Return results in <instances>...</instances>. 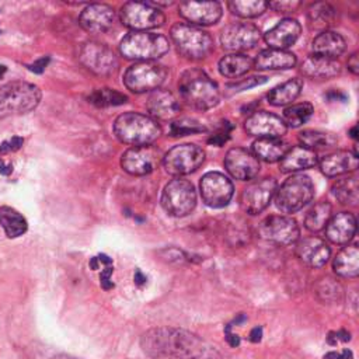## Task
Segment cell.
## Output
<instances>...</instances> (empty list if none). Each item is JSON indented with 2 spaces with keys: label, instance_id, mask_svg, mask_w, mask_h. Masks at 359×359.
<instances>
[{
  "label": "cell",
  "instance_id": "cell-41",
  "mask_svg": "<svg viewBox=\"0 0 359 359\" xmlns=\"http://www.w3.org/2000/svg\"><path fill=\"white\" fill-rule=\"evenodd\" d=\"M313 112H314V108L310 102L293 104L283 111V116H285L283 122L286 123V126L299 128L310 119Z\"/></svg>",
  "mask_w": 359,
  "mask_h": 359
},
{
  "label": "cell",
  "instance_id": "cell-6",
  "mask_svg": "<svg viewBox=\"0 0 359 359\" xmlns=\"http://www.w3.org/2000/svg\"><path fill=\"white\" fill-rule=\"evenodd\" d=\"M171 39L177 46V50L194 60L206 57L213 49L212 36L199 27L191 25L188 22H177L170 31Z\"/></svg>",
  "mask_w": 359,
  "mask_h": 359
},
{
  "label": "cell",
  "instance_id": "cell-43",
  "mask_svg": "<svg viewBox=\"0 0 359 359\" xmlns=\"http://www.w3.org/2000/svg\"><path fill=\"white\" fill-rule=\"evenodd\" d=\"M314 292L323 303H337L342 297V286L332 278H323L316 285Z\"/></svg>",
  "mask_w": 359,
  "mask_h": 359
},
{
  "label": "cell",
  "instance_id": "cell-1",
  "mask_svg": "<svg viewBox=\"0 0 359 359\" xmlns=\"http://www.w3.org/2000/svg\"><path fill=\"white\" fill-rule=\"evenodd\" d=\"M140 348L150 359H222L215 345L194 332L172 327L147 330L140 337Z\"/></svg>",
  "mask_w": 359,
  "mask_h": 359
},
{
  "label": "cell",
  "instance_id": "cell-15",
  "mask_svg": "<svg viewBox=\"0 0 359 359\" xmlns=\"http://www.w3.org/2000/svg\"><path fill=\"white\" fill-rule=\"evenodd\" d=\"M278 188V182L272 177L257 180L247 185L240 196L241 209L248 215L261 213L273 198Z\"/></svg>",
  "mask_w": 359,
  "mask_h": 359
},
{
  "label": "cell",
  "instance_id": "cell-21",
  "mask_svg": "<svg viewBox=\"0 0 359 359\" xmlns=\"http://www.w3.org/2000/svg\"><path fill=\"white\" fill-rule=\"evenodd\" d=\"M115 21V11L111 6L102 3L88 4L79 17V22L90 34H102L108 31Z\"/></svg>",
  "mask_w": 359,
  "mask_h": 359
},
{
  "label": "cell",
  "instance_id": "cell-50",
  "mask_svg": "<svg viewBox=\"0 0 359 359\" xmlns=\"http://www.w3.org/2000/svg\"><path fill=\"white\" fill-rule=\"evenodd\" d=\"M324 359H353V353L351 349H342L341 352H335V351H331V352H327L324 355Z\"/></svg>",
  "mask_w": 359,
  "mask_h": 359
},
{
  "label": "cell",
  "instance_id": "cell-18",
  "mask_svg": "<svg viewBox=\"0 0 359 359\" xmlns=\"http://www.w3.org/2000/svg\"><path fill=\"white\" fill-rule=\"evenodd\" d=\"M244 129L248 135L255 136L258 139H265V137L280 139L286 133L287 126L280 116L272 112L255 111L245 119Z\"/></svg>",
  "mask_w": 359,
  "mask_h": 359
},
{
  "label": "cell",
  "instance_id": "cell-33",
  "mask_svg": "<svg viewBox=\"0 0 359 359\" xmlns=\"http://www.w3.org/2000/svg\"><path fill=\"white\" fill-rule=\"evenodd\" d=\"M289 150V146L286 142L278 137H265L258 139L252 143V153L258 160L266 161V163H275L279 161L285 153Z\"/></svg>",
  "mask_w": 359,
  "mask_h": 359
},
{
  "label": "cell",
  "instance_id": "cell-37",
  "mask_svg": "<svg viewBox=\"0 0 359 359\" xmlns=\"http://www.w3.org/2000/svg\"><path fill=\"white\" fill-rule=\"evenodd\" d=\"M332 216V206L327 201L317 202L313 205L304 217V226L307 230L317 233L323 230Z\"/></svg>",
  "mask_w": 359,
  "mask_h": 359
},
{
  "label": "cell",
  "instance_id": "cell-53",
  "mask_svg": "<svg viewBox=\"0 0 359 359\" xmlns=\"http://www.w3.org/2000/svg\"><path fill=\"white\" fill-rule=\"evenodd\" d=\"M227 140H229V133L227 132H222V133L212 135V137H209L208 143L213 144V146H223Z\"/></svg>",
  "mask_w": 359,
  "mask_h": 359
},
{
  "label": "cell",
  "instance_id": "cell-19",
  "mask_svg": "<svg viewBox=\"0 0 359 359\" xmlns=\"http://www.w3.org/2000/svg\"><path fill=\"white\" fill-rule=\"evenodd\" d=\"M224 167L236 180H252L259 172V160L247 149L233 147L226 153Z\"/></svg>",
  "mask_w": 359,
  "mask_h": 359
},
{
  "label": "cell",
  "instance_id": "cell-49",
  "mask_svg": "<svg viewBox=\"0 0 359 359\" xmlns=\"http://www.w3.org/2000/svg\"><path fill=\"white\" fill-rule=\"evenodd\" d=\"M112 272H114V266H112V265H107V266L104 268V271L101 272V275H100V283H101V286H102L105 290L114 287V283L111 282V275H112Z\"/></svg>",
  "mask_w": 359,
  "mask_h": 359
},
{
  "label": "cell",
  "instance_id": "cell-57",
  "mask_svg": "<svg viewBox=\"0 0 359 359\" xmlns=\"http://www.w3.org/2000/svg\"><path fill=\"white\" fill-rule=\"evenodd\" d=\"M327 98H330L331 101H335V100H345L346 98V95L344 94V93H341V91H335V90H331L328 94H327Z\"/></svg>",
  "mask_w": 359,
  "mask_h": 359
},
{
  "label": "cell",
  "instance_id": "cell-9",
  "mask_svg": "<svg viewBox=\"0 0 359 359\" xmlns=\"http://www.w3.org/2000/svg\"><path fill=\"white\" fill-rule=\"evenodd\" d=\"M195 205L196 192L192 182L188 180L177 177L164 187L161 194V206L170 216L184 217L194 210Z\"/></svg>",
  "mask_w": 359,
  "mask_h": 359
},
{
  "label": "cell",
  "instance_id": "cell-52",
  "mask_svg": "<svg viewBox=\"0 0 359 359\" xmlns=\"http://www.w3.org/2000/svg\"><path fill=\"white\" fill-rule=\"evenodd\" d=\"M49 60H50L49 56H43V57L38 59L36 62H34V63L29 66V69H31L34 73H42V72L45 70V67L48 66Z\"/></svg>",
  "mask_w": 359,
  "mask_h": 359
},
{
  "label": "cell",
  "instance_id": "cell-27",
  "mask_svg": "<svg viewBox=\"0 0 359 359\" xmlns=\"http://www.w3.org/2000/svg\"><path fill=\"white\" fill-rule=\"evenodd\" d=\"M316 164H318L317 153L300 144L289 149L285 153V156L279 160V170L282 172H296L311 168Z\"/></svg>",
  "mask_w": 359,
  "mask_h": 359
},
{
  "label": "cell",
  "instance_id": "cell-58",
  "mask_svg": "<svg viewBox=\"0 0 359 359\" xmlns=\"http://www.w3.org/2000/svg\"><path fill=\"white\" fill-rule=\"evenodd\" d=\"M133 280H135V283H136L137 286H142V285L146 283V276L142 273L140 269H136L135 276H133Z\"/></svg>",
  "mask_w": 359,
  "mask_h": 359
},
{
  "label": "cell",
  "instance_id": "cell-3",
  "mask_svg": "<svg viewBox=\"0 0 359 359\" xmlns=\"http://www.w3.org/2000/svg\"><path fill=\"white\" fill-rule=\"evenodd\" d=\"M114 133L125 144L149 146L161 135V128L150 115L125 112L115 119Z\"/></svg>",
  "mask_w": 359,
  "mask_h": 359
},
{
  "label": "cell",
  "instance_id": "cell-13",
  "mask_svg": "<svg viewBox=\"0 0 359 359\" xmlns=\"http://www.w3.org/2000/svg\"><path fill=\"white\" fill-rule=\"evenodd\" d=\"M258 234L273 244L290 245L300 237V229L294 219L283 215H272L258 224Z\"/></svg>",
  "mask_w": 359,
  "mask_h": 359
},
{
  "label": "cell",
  "instance_id": "cell-56",
  "mask_svg": "<svg viewBox=\"0 0 359 359\" xmlns=\"http://www.w3.org/2000/svg\"><path fill=\"white\" fill-rule=\"evenodd\" d=\"M13 172V165L6 163L3 158H0V174L1 175H10Z\"/></svg>",
  "mask_w": 359,
  "mask_h": 359
},
{
  "label": "cell",
  "instance_id": "cell-60",
  "mask_svg": "<svg viewBox=\"0 0 359 359\" xmlns=\"http://www.w3.org/2000/svg\"><path fill=\"white\" fill-rule=\"evenodd\" d=\"M356 130H358V126L355 125V126L351 129V132H349V133H351V137H353V139H356V137H358V135H356Z\"/></svg>",
  "mask_w": 359,
  "mask_h": 359
},
{
  "label": "cell",
  "instance_id": "cell-17",
  "mask_svg": "<svg viewBox=\"0 0 359 359\" xmlns=\"http://www.w3.org/2000/svg\"><path fill=\"white\" fill-rule=\"evenodd\" d=\"M160 161V153L151 146H135L121 157L123 171L130 175H147L153 172Z\"/></svg>",
  "mask_w": 359,
  "mask_h": 359
},
{
  "label": "cell",
  "instance_id": "cell-45",
  "mask_svg": "<svg viewBox=\"0 0 359 359\" xmlns=\"http://www.w3.org/2000/svg\"><path fill=\"white\" fill-rule=\"evenodd\" d=\"M266 81V77H248V79H243V80H238L233 84H227V88H231L233 91H241V90H247V88H251L254 86H258V84H262Z\"/></svg>",
  "mask_w": 359,
  "mask_h": 359
},
{
  "label": "cell",
  "instance_id": "cell-4",
  "mask_svg": "<svg viewBox=\"0 0 359 359\" xmlns=\"http://www.w3.org/2000/svg\"><path fill=\"white\" fill-rule=\"evenodd\" d=\"M170 49L168 39L161 34L147 32V31H133L123 36L119 43V50L123 57L151 62L158 59Z\"/></svg>",
  "mask_w": 359,
  "mask_h": 359
},
{
  "label": "cell",
  "instance_id": "cell-2",
  "mask_svg": "<svg viewBox=\"0 0 359 359\" xmlns=\"http://www.w3.org/2000/svg\"><path fill=\"white\" fill-rule=\"evenodd\" d=\"M182 101L195 109H210L220 101L217 84L201 69L185 70L178 80Z\"/></svg>",
  "mask_w": 359,
  "mask_h": 359
},
{
  "label": "cell",
  "instance_id": "cell-47",
  "mask_svg": "<svg viewBox=\"0 0 359 359\" xmlns=\"http://www.w3.org/2000/svg\"><path fill=\"white\" fill-rule=\"evenodd\" d=\"M24 143V139L20 137V136H13L11 139L8 140H4L1 144H0V154H6V153H10V151H17L18 149H21Z\"/></svg>",
  "mask_w": 359,
  "mask_h": 359
},
{
  "label": "cell",
  "instance_id": "cell-36",
  "mask_svg": "<svg viewBox=\"0 0 359 359\" xmlns=\"http://www.w3.org/2000/svg\"><path fill=\"white\" fill-rule=\"evenodd\" d=\"M252 67V60L241 53H230L219 60V72L229 79H237Z\"/></svg>",
  "mask_w": 359,
  "mask_h": 359
},
{
  "label": "cell",
  "instance_id": "cell-35",
  "mask_svg": "<svg viewBox=\"0 0 359 359\" xmlns=\"http://www.w3.org/2000/svg\"><path fill=\"white\" fill-rule=\"evenodd\" d=\"M0 226L8 238H17L28 229L27 219L11 206H0Z\"/></svg>",
  "mask_w": 359,
  "mask_h": 359
},
{
  "label": "cell",
  "instance_id": "cell-10",
  "mask_svg": "<svg viewBox=\"0 0 359 359\" xmlns=\"http://www.w3.org/2000/svg\"><path fill=\"white\" fill-rule=\"evenodd\" d=\"M205 161V150L194 143L177 144L163 157V165L171 175H185L198 170Z\"/></svg>",
  "mask_w": 359,
  "mask_h": 359
},
{
  "label": "cell",
  "instance_id": "cell-26",
  "mask_svg": "<svg viewBox=\"0 0 359 359\" xmlns=\"http://www.w3.org/2000/svg\"><path fill=\"white\" fill-rule=\"evenodd\" d=\"M320 170L327 177H337L352 172L358 168V154L348 150H338L324 156L318 161Z\"/></svg>",
  "mask_w": 359,
  "mask_h": 359
},
{
  "label": "cell",
  "instance_id": "cell-38",
  "mask_svg": "<svg viewBox=\"0 0 359 359\" xmlns=\"http://www.w3.org/2000/svg\"><path fill=\"white\" fill-rule=\"evenodd\" d=\"M332 194L342 205L356 206L359 201L358 178L355 175H348L345 178L338 180L332 185Z\"/></svg>",
  "mask_w": 359,
  "mask_h": 359
},
{
  "label": "cell",
  "instance_id": "cell-28",
  "mask_svg": "<svg viewBox=\"0 0 359 359\" xmlns=\"http://www.w3.org/2000/svg\"><path fill=\"white\" fill-rule=\"evenodd\" d=\"M296 65L294 53L285 49H265L261 50L252 60L257 70H286Z\"/></svg>",
  "mask_w": 359,
  "mask_h": 359
},
{
  "label": "cell",
  "instance_id": "cell-23",
  "mask_svg": "<svg viewBox=\"0 0 359 359\" xmlns=\"http://www.w3.org/2000/svg\"><path fill=\"white\" fill-rule=\"evenodd\" d=\"M146 109L153 119L167 121L174 118L180 112L181 107L171 91L157 88L149 94Z\"/></svg>",
  "mask_w": 359,
  "mask_h": 359
},
{
  "label": "cell",
  "instance_id": "cell-51",
  "mask_svg": "<svg viewBox=\"0 0 359 359\" xmlns=\"http://www.w3.org/2000/svg\"><path fill=\"white\" fill-rule=\"evenodd\" d=\"M224 337H226V341L230 346L236 348V346L240 345V337L237 334L231 332V325L230 324H227V327L224 328Z\"/></svg>",
  "mask_w": 359,
  "mask_h": 359
},
{
  "label": "cell",
  "instance_id": "cell-8",
  "mask_svg": "<svg viewBox=\"0 0 359 359\" xmlns=\"http://www.w3.org/2000/svg\"><path fill=\"white\" fill-rule=\"evenodd\" d=\"M168 76V70L164 65L154 60L137 62L132 65L123 76V84L132 93H147L161 87Z\"/></svg>",
  "mask_w": 359,
  "mask_h": 359
},
{
  "label": "cell",
  "instance_id": "cell-34",
  "mask_svg": "<svg viewBox=\"0 0 359 359\" xmlns=\"http://www.w3.org/2000/svg\"><path fill=\"white\" fill-rule=\"evenodd\" d=\"M302 88H303V80L302 79H290L276 87H273L266 98H268V102L273 107H283V105H287L290 102H293L302 93Z\"/></svg>",
  "mask_w": 359,
  "mask_h": 359
},
{
  "label": "cell",
  "instance_id": "cell-46",
  "mask_svg": "<svg viewBox=\"0 0 359 359\" xmlns=\"http://www.w3.org/2000/svg\"><path fill=\"white\" fill-rule=\"evenodd\" d=\"M300 4L302 3L296 1V0H280V1L268 3V7L273 8L278 13H290V11H294L296 8H299Z\"/></svg>",
  "mask_w": 359,
  "mask_h": 359
},
{
  "label": "cell",
  "instance_id": "cell-42",
  "mask_svg": "<svg viewBox=\"0 0 359 359\" xmlns=\"http://www.w3.org/2000/svg\"><path fill=\"white\" fill-rule=\"evenodd\" d=\"M128 97L114 88H97L88 95V102L95 107H116L125 104Z\"/></svg>",
  "mask_w": 359,
  "mask_h": 359
},
{
  "label": "cell",
  "instance_id": "cell-20",
  "mask_svg": "<svg viewBox=\"0 0 359 359\" xmlns=\"http://www.w3.org/2000/svg\"><path fill=\"white\" fill-rule=\"evenodd\" d=\"M180 15L191 25H212L222 17V6L217 1H187L178 7Z\"/></svg>",
  "mask_w": 359,
  "mask_h": 359
},
{
  "label": "cell",
  "instance_id": "cell-7",
  "mask_svg": "<svg viewBox=\"0 0 359 359\" xmlns=\"http://www.w3.org/2000/svg\"><path fill=\"white\" fill-rule=\"evenodd\" d=\"M275 205L282 213H294L314 196V184L309 175L294 174L283 181L275 192Z\"/></svg>",
  "mask_w": 359,
  "mask_h": 359
},
{
  "label": "cell",
  "instance_id": "cell-12",
  "mask_svg": "<svg viewBox=\"0 0 359 359\" xmlns=\"http://www.w3.org/2000/svg\"><path fill=\"white\" fill-rule=\"evenodd\" d=\"M79 60L84 67L97 76H111L116 72L119 62L112 49L107 45L88 41L79 49Z\"/></svg>",
  "mask_w": 359,
  "mask_h": 359
},
{
  "label": "cell",
  "instance_id": "cell-39",
  "mask_svg": "<svg viewBox=\"0 0 359 359\" xmlns=\"http://www.w3.org/2000/svg\"><path fill=\"white\" fill-rule=\"evenodd\" d=\"M299 140L302 146L310 149V150H317V149H327L332 147L337 144L338 139L335 135L324 130H313L307 129L299 133Z\"/></svg>",
  "mask_w": 359,
  "mask_h": 359
},
{
  "label": "cell",
  "instance_id": "cell-25",
  "mask_svg": "<svg viewBox=\"0 0 359 359\" xmlns=\"http://www.w3.org/2000/svg\"><path fill=\"white\" fill-rule=\"evenodd\" d=\"M325 229V237L338 245L348 244L356 233V217L349 212L331 216Z\"/></svg>",
  "mask_w": 359,
  "mask_h": 359
},
{
  "label": "cell",
  "instance_id": "cell-44",
  "mask_svg": "<svg viewBox=\"0 0 359 359\" xmlns=\"http://www.w3.org/2000/svg\"><path fill=\"white\" fill-rule=\"evenodd\" d=\"M205 130L206 128L202 123H199L196 119H189V118L177 119L170 125V133L172 136H185V135L199 133Z\"/></svg>",
  "mask_w": 359,
  "mask_h": 359
},
{
  "label": "cell",
  "instance_id": "cell-29",
  "mask_svg": "<svg viewBox=\"0 0 359 359\" xmlns=\"http://www.w3.org/2000/svg\"><path fill=\"white\" fill-rule=\"evenodd\" d=\"M300 70L307 77L330 79L341 73V65L337 59H330L313 53L303 60Z\"/></svg>",
  "mask_w": 359,
  "mask_h": 359
},
{
  "label": "cell",
  "instance_id": "cell-14",
  "mask_svg": "<svg viewBox=\"0 0 359 359\" xmlns=\"http://www.w3.org/2000/svg\"><path fill=\"white\" fill-rule=\"evenodd\" d=\"M199 191L205 205L209 208H223L233 198L234 187L224 174L209 171L201 178Z\"/></svg>",
  "mask_w": 359,
  "mask_h": 359
},
{
  "label": "cell",
  "instance_id": "cell-31",
  "mask_svg": "<svg viewBox=\"0 0 359 359\" xmlns=\"http://www.w3.org/2000/svg\"><path fill=\"white\" fill-rule=\"evenodd\" d=\"M337 10L328 3H314L307 10V24L314 31H330L337 24Z\"/></svg>",
  "mask_w": 359,
  "mask_h": 359
},
{
  "label": "cell",
  "instance_id": "cell-55",
  "mask_svg": "<svg viewBox=\"0 0 359 359\" xmlns=\"http://www.w3.org/2000/svg\"><path fill=\"white\" fill-rule=\"evenodd\" d=\"M261 338H262V328L261 327H255V328H252L251 330V332H250V341L251 342H259L261 341Z\"/></svg>",
  "mask_w": 359,
  "mask_h": 359
},
{
  "label": "cell",
  "instance_id": "cell-54",
  "mask_svg": "<svg viewBox=\"0 0 359 359\" xmlns=\"http://www.w3.org/2000/svg\"><path fill=\"white\" fill-rule=\"evenodd\" d=\"M346 66H348V69H349L353 74H358V72H359V60H358V53H356V52L349 56V59H348V62H346Z\"/></svg>",
  "mask_w": 359,
  "mask_h": 359
},
{
  "label": "cell",
  "instance_id": "cell-40",
  "mask_svg": "<svg viewBox=\"0 0 359 359\" xmlns=\"http://www.w3.org/2000/svg\"><path fill=\"white\" fill-rule=\"evenodd\" d=\"M229 8L241 18H254L268 8V3L262 0H233L229 3Z\"/></svg>",
  "mask_w": 359,
  "mask_h": 359
},
{
  "label": "cell",
  "instance_id": "cell-48",
  "mask_svg": "<svg viewBox=\"0 0 359 359\" xmlns=\"http://www.w3.org/2000/svg\"><path fill=\"white\" fill-rule=\"evenodd\" d=\"M351 339V334L345 330H339V331H334L330 332L327 337V342L330 345H337L338 342H348Z\"/></svg>",
  "mask_w": 359,
  "mask_h": 359
},
{
  "label": "cell",
  "instance_id": "cell-30",
  "mask_svg": "<svg viewBox=\"0 0 359 359\" xmlns=\"http://www.w3.org/2000/svg\"><path fill=\"white\" fill-rule=\"evenodd\" d=\"M311 46H313L314 55H320V56L330 57V59H337L338 56H341L345 52L346 42L339 34H337L334 31H324V32H320L313 39Z\"/></svg>",
  "mask_w": 359,
  "mask_h": 359
},
{
  "label": "cell",
  "instance_id": "cell-59",
  "mask_svg": "<svg viewBox=\"0 0 359 359\" xmlns=\"http://www.w3.org/2000/svg\"><path fill=\"white\" fill-rule=\"evenodd\" d=\"M52 359H80V358H76V356H70V355H66V353H62V355H57Z\"/></svg>",
  "mask_w": 359,
  "mask_h": 359
},
{
  "label": "cell",
  "instance_id": "cell-61",
  "mask_svg": "<svg viewBox=\"0 0 359 359\" xmlns=\"http://www.w3.org/2000/svg\"><path fill=\"white\" fill-rule=\"evenodd\" d=\"M6 70H7V69H6V66H3V65H0V77H1V76H3V74H4V73H6Z\"/></svg>",
  "mask_w": 359,
  "mask_h": 359
},
{
  "label": "cell",
  "instance_id": "cell-32",
  "mask_svg": "<svg viewBox=\"0 0 359 359\" xmlns=\"http://www.w3.org/2000/svg\"><path fill=\"white\" fill-rule=\"evenodd\" d=\"M332 269L342 278H355L359 273V250L356 244L344 247L332 261Z\"/></svg>",
  "mask_w": 359,
  "mask_h": 359
},
{
  "label": "cell",
  "instance_id": "cell-5",
  "mask_svg": "<svg viewBox=\"0 0 359 359\" xmlns=\"http://www.w3.org/2000/svg\"><path fill=\"white\" fill-rule=\"evenodd\" d=\"M38 86L27 81H11L0 86V118L27 114L41 101Z\"/></svg>",
  "mask_w": 359,
  "mask_h": 359
},
{
  "label": "cell",
  "instance_id": "cell-22",
  "mask_svg": "<svg viewBox=\"0 0 359 359\" xmlns=\"http://www.w3.org/2000/svg\"><path fill=\"white\" fill-rule=\"evenodd\" d=\"M296 254L306 265L311 268H321L327 264L331 250L323 238L311 236L299 240L296 244Z\"/></svg>",
  "mask_w": 359,
  "mask_h": 359
},
{
  "label": "cell",
  "instance_id": "cell-11",
  "mask_svg": "<svg viewBox=\"0 0 359 359\" xmlns=\"http://www.w3.org/2000/svg\"><path fill=\"white\" fill-rule=\"evenodd\" d=\"M121 21L133 31H146L161 27L165 21L163 11L153 3L128 1L121 7Z\"/></svg>",
  "mask_w": 359,
  "mask_h": 359
},
{
  "label": "cell",
  "instance_id": "cell-24",
  "mask_svg": "<svg viewBox=\"0 0 359 359\" xmlns=\"http://www.w3.org/2000/svg\"><path fill=\"white\" fill-rule=\"evenodd\" d=\"M302 27L293 18H283L273 28L266 31L264 35L265 42L271 49H285L293 45L300 36Z\"/></svg>",
  "mask_w": 359,
  "mask_h": 359
},
{
  "label": "cell",
  "instance_id": "cell-16",
  "mask_svg": "<svg viewBox=\"0 0 359 359\" xmlns=\"http://www.w3.org/2000/svg\"><path fill=\"white\" fill-rule=\"evenodd\" d=\"M261 39L259 29L248 22H233L226 25L220 34L222 46L230 52H241L255 48Z\"/></svg>",
  "mask_w": 359,
  "mask_h": 359
}]
</instances>
